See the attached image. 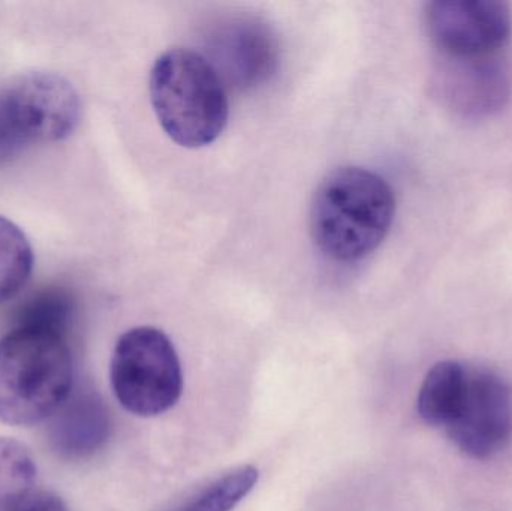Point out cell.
Wrapping results in <instances>:
<instances>
[{"label": "cell", "mask_w": 512, "mask_h": 511, "mask_svg": "<svg viewBox=\"0 0 512 511\" xmlns=\"http://www.w3.org/2000/svg\"><path fill=\"white\" fill-rule=\"evenodd\" d=\"M427 32L448 57L495 56L510 39V6L496 0H438L427 3Z\"/></svg>", "instance_id": "obj_6"}, {"label": "cell", "mask_w": 512, "mask_h": 511, "mask_svg": "<svg viewBox=\"0 0 512 511\" xmlns=\"http://www.w3.org/2000/svg\"><path fill=\"white\" fill-rule=\"evenodd\" d=\"M36 465L23 444L0 438V511L32 491Z\"/></svg>", "instance_id": "obj_13"}, {"label": "cell", "mask_w": 512, "mask_h": 511, "mask_svg": "<svg viewBox=\"0 0 512 511\" xmlns=\"http://www.w3.org/2000/svg\"><path fill=\"white\" fill-rule=\"evenodd\" d=\"M3 511H68V507L56 494L29 491Z\"/></svg>", "instance_id": "obj_15"}, {"label": "cell", "mask_w": 512, "mask_h": 511, "mask_svg": "<svg viewBox=\"0 0 512 511\" xmlns=\"http://www.w3.org/2000/svg\"><path fill=\"white\" fill-rule=\"evenodd\" d=\"M111 386L123 408L140 417L171 410L183 392V372L173 342L155 327H135L117 341Z\"/></svg>", "instance_id": "obj_4"}, {"label": "cell", "mask_w": 512, "mask_h": 511, "mask_svg": "<svg viewBox=\"0 0 512 511\" xmlns=\"http://www.w3.org/2000/svg\"><path fill=\"white\" fill-rule=\"evenodd\" d=\"M35 255L26 234L0 216V303L17 296L32 275Z\"/></svg>", "instance_id": "obj_11"}, {"label": "cell", "mask_w": 512, "mask_h": 511, "mask_svg": "<svg viewBox=\"0 0 512 511\" xmlns=\"http://www.w3.org/2000/svg\"><path fill=\"white\" fill-rule=\"evenodd\" d=\"M447 432L469 458L486 459L501 452L512 435V393L507 381L487 369L469 371L462 408Z\"/></svg>", "instance_id": "obj_7"}, {"label": "cell", "mask_w": 512, "mask_h": 511, "mask_svg": "<svg viewBox=\"0 0 512 511\" xmlns=\"http://www.w3.org/2000/svg\"><path fill=\"white\" fill-rule=\"evenodd\" d=\"M445 57L442 93L456 110L477 116L501 107L508 95V80L495 56Z\"/></svg>", "instance_id": "obj_8"}, {"label": "cell", "mask_w": 512, "mask_h": 511, "mask_svg": "<svg viewBox=\"0 0 512 511\" xmlns=\"http://www.w3.org/2000/svg\"><path fill=\"white\" fill-rule=\"evenodd\" d=\"M0 105L24 144L60 141L77 128L81 116L77 90L62 75L26 72L0 90Z\"/></svg>", "instance_id": "obj_5"}, {"label": "cell", "mask_w": 512, "mask_h": 511, "mask_svg": "<svg viewBox=\"0 0 512 511\" xmlns=\"http://www.w3.org/2000/svg\"><path fill=\"white\" fill-rule=\"evenodd\" d=\"M66 338L17 327L0 341V419L32 426L53 417L71 396Z\"/></svg>", "instance_id": "obj_3"}, {"label": "cell", "mask_w": 512, "mask_h": 511, "mask_svg": "<svg viewBox=\"0 0 512 511\" xmlns=\"http://www.w3.org/2000/svg\"><path fill=\"white\" fill-rule=\"evenodd\" d=\"M258 482V470L246 465L213 482L176 511H231Z\"/></svg>", "instance_id": "obj_14"}, {"label": "cell", "mask_w": 512, "mask_h": 511, "mask_svg": "<svg viewBox=\"0 0 512 511\" xmlns=\"http://www.w3.org/2000/svg\"><path fill=\"white\" fill-rule=\"evenodd\" d=\"M469 369L462 363L445 360L436 363L424 378L418 395V414L433 426H448L454 422L468 387Z\"/></svg>", "instance_id": "obj_10"}, {"label": "cell", "mask_w": 512, "mask_h": 511, "mask_svg": "<svg viewBox=\"0 0 512 511\" xmlns=\"http://www.w3.org/2000/svg\"><path fill=\"white\" fill-rule=\"evenodd\" d=\"M26 144L15 134L14 128L9 123L2 105H0V162L20 152Z\"/></svg>", "instance_id": "obj_16"}, {"label": "cell", "mask_w": 512, "mask_h": 511, "mask_svg": "<svg viewBox=\"0 0 512 511\" xmlns=\"http://www.w3.org/2000/svg\"><path fill=\"white\" fill-rule=\"evenodd\" d=\"M74 317V302L59 288L41 291L21 308L18 327L42 330L66 338Z\"/></svg>", "instance_id": "obj_12"}, {"label": "cell", "mask_w": 512, "mask_h": 511, "mask_svg": "<svg viewBox=\"0 0 512 511\" xmlns=\"http://www.w3.org/2000/svg\"><path fill=\"white\" fill-rule=\"evenodd\" d=\"M110 419L96 393L69 396L54 414L50 438L54 449L66 458H84L107 441Z\"/></svg>", "instance_id": "obj_9"}, {"label": "cell", "mask_w": 512, "mask_h": 511, "mask_svg": "<svg viewBox=\"0 0 512 511\" xmlns=\"http://www.w3.org/2000/svg\"><path fill=\"white\" fill-rule=\"evenodd\" d=\"M149 90L162 129L179 146L200 149L224 132L227 90L215 66L197 51H165L150 72Z\"/></svg>", "instance_id": "obj_2"}, {"label": "cell", "mask_w": 512, "mask_h": 511, "mask_svg": "<svg viewBox=\"0 0 512 511\" xmlns=\"http://www.w3.org/2000/svg\"><path fill=\"white\" fill-rule=\"evenodd\" d=\"M396 213L393 189L373 171L340 167L322 179L310 204V233L322 254L354 263L372 254Z\"/></svg>", "instance_id": "obj_1"}]
</instances>
